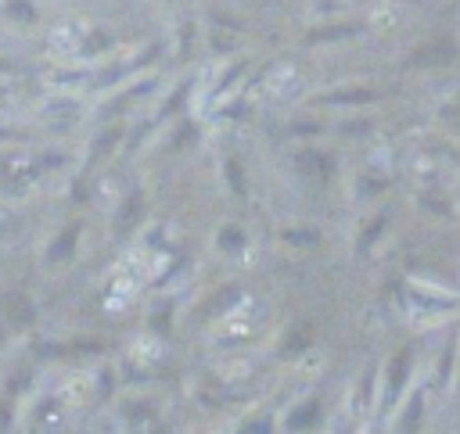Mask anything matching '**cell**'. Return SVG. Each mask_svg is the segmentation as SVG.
<instances>
[{
	"mask_svg": "<svg viewBox=\"0 0 460 434\" xmlns=\"http://www.w3.org/2000/svg\"><path fill=\"white\" fill-rule=\"evenodd\" d=\"M453 58H457L453 40H435V43L417 47L414 58H410V65H417V69H428V65H450Z\"/></svg>",
	"mask_w": 460,
	"mask_h": 434,
	"instance_id": "6da1fadb",
	"label": "cell"
},
{
	"mask_svg": "<svg viewBox=\"0 0 460 434\" xmlns=\"http://www.w3.org/2000/svg\"><path fill=\"white\" fill-rule=\"evenodd\" d=\"M316 413H320V409H316V402H309L303 413H295V427H306V424H309V416H316Z\"/></svg>",
	"mask_w": 460,
	"mask_h": 434,
	"instance_id": "3957f363",
	"label": "cell"
},
{
	"mask_svg": "<svg viewBox=\"0 0 460 434\" xmlns=\"http://www.w3.org/2000/svg\"><path fill=\"white\" fill-rule=\"evenodd\" d=\"M374 93L371 90H349V93H335L331 101H371Z\"/></svg>",
	"mask_w": 460,
	"mask_h": 434,
	"instance_id": "7a4b0ae2",
	"label": "cell"
}]
</instances>
